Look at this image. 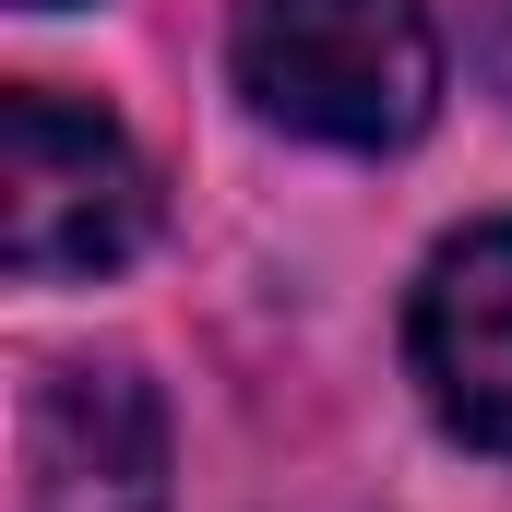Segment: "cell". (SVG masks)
<instances>
[{"label": "cell", "mask_w": 512, "mask_h": 512, "mask_svg": "<svg viewBox=\"0 0 512 512\" xmlns=\"http://www.w3.org/2000/svg\"><path fill=\"white\" fill-rule=\"evenodd\" d=\"M36 12H60V0H36Z\"/></svg>", "instance_id": "6"}, {"label": "cell", "mask_w": 512, "mask_h": 512, "mask_svg": "<svg viewBox=\"0 0 512 512\" xmlns=\"http://www.w3.org/2000/svg\"><path fill=\"white\" fill-rule=\"evenodd\" d=\"M36 512H167V405L131 358H60L24 405Z\"/></svg>", "instance_id": "3"}, {"label": "cell", "mask_w": 512, "mask_h": 512, "mask_svg": "<svg viewBox=\"0 0 512 512\" xmlns=\"http://www.w3.org/2000/svg\"><path fill=\"white\" fill-rule=\"evenodd\" d=\"M155 227V167L108 108L24 84L0 108V251L12 274H108Z\"/></svg>", "instance_id": "2"}, {"label": "cell", "mask_w": 512, "mask_h": 512, "mask_svg": "<svg viewBox=\"0 0 512 512\" xmlns=\"http://www.w3.org/2000/svg\"><path fill=\"white\" fill-rule=\"evenodd\" d=\"M239 96L298 143L382 155V143H417L441 108V36L417 0H251Z\"/></svg>", "instance_id": "1"}, {"label": "cell", "mask_w": 512, "mask_h": 512, "mask_svg": "<svg viewBox=\"0 0 512 512\" xmlns=\"http://www.w3.org/2000/svg\"><path fill=\"white\" fill-rule=\"evenodd\" d=\"M477 72L512 96V0H477Z\"/></svg>", "instance_id": "5"}, {"label": "cell", "mask_w": 512, "mask_h": 512, "mask_svg": "<svg viewBox=\"0 0 512 512\" xmlns=\"http://www.w3.org/2000/svg\"><path fill=\"white\" fill-rule=\"evenodd\" d=\"M417 382L429 405L477 441V453H512V227H477L429 262L417 286Z\"/></svg>", "instance_id": "4"}]
</instances>
